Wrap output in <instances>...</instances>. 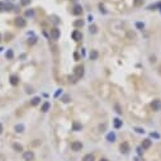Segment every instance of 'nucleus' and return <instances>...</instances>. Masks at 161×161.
Wrapping results in <instances>:
<instances>
[{
	"instance_id": "nucleus-1",
	"label": "nucleus",
	"mask_w": 161,
	"mask_h": 161,
	"mask_svg": "<svg viewBox=\"0 0 161 161\" xmlns=\"http://www.w3.org/2000/svg\"><path fill=\"white\" fill-rule=\"evenodd\" d=\"M74 75H75V79H81L82 75H84V66L82 65L76 66L75 70H74Z\"/></svg>"
},
{
	"instance_id": "nucleus-2",
	"label": "nucleus",
	"mask_w": 161,
	"mask_h": 161,
	"mask_svg": "<svg viewBox=\"0 0 161 161\" xmlns=\"http://www.w3.org/2000/svg\"><path fill=\"white\" fill-rule=\"evenodd\" d=\"M49 36H51L52 39H55V41H57L58 38H60L61 36V32L58 28H51V30H49Z\"/></svg>"
},
{
	"instance_id": "nucleus-3",
	"label": "nucleus",
	"mask_w": 161,
	"mask_h": 161,
	"mask_svg": "<svg viewBox=\"0 0 161 161\" xmlns=\"http://www.w3.org/2000/svg\"><path fill=\"white\" fill-rule=\"evenodd\" d=\"M82 148V143L80 141H74L72 143H71V150L75 151V152H77V151H81Z\"/></svg>"
},
{
	"instance_id": "nucleus-4",
	"label": "nucleus",
	"mask_w": 161,
	"mask_h": 161,
	"mask_svg": "<svg viewBox=\"0 0 161 161\" xmlns=\"http://www.w3.org/2000/svg\"><path fill=\"white\" fill-rule=\"evenodd\" d=\"M151 108H152V110H155V112H159V110L161 109V100H159V99L152 100V103H151Z\"/></svg>"
},
{
	"instance_id": "nucleus-5",
	"label": "nucleus",
	"mask_w": 161,
	"mask_h": 161,
	"mask_svg": "<svg viewBox=\"0 0 161 161\" xmlns=\"http://www.w3.org/2000/svg\"><path fill=\"white\" fill-rule=\"evenodd\" d=\"M23 157L26 161H32L33 159H34V155H33L32 151H24L23 152Z\"/></svg>"
},
{
	"instance_id": "nucleus-6",
	"label": "nucleus",
	"mask_w": 161,
	"mask_h": 161,
	"mask_svg": "<svg viewBox=\"0 0 161 161\" xmlns=\"http://www.w3.org/2000/svg\"><path fill=\"white\" fill-rule=\"evenodd\" d=\"M15 26H17V27H26L27 26V22H26L24 18L18 17L17 19H15Z\"/></svg>"
},
{
	"instance_id": "nucleus-7",
	"label": "nucleus",
	"mask_w": 161,
	"mask_h": 161,
	"mask_svg": "<svg viewBox=\"0 0 161 161\" xmlns=\"http://www.w3.org/2000/svg\"><path fill=\"white\" fill-rule=\"evenodd\" d=\"M119 148H120V152L127 154L129 151V143H128V142H122L120 146H119Z\"/></svg>"
},
{
	"instance_id": "nucleus-8",
	"label": "nucleus",
	"mask_w": 161,
	"mask_h": 161,
	"mask_svg": "<svg viewBox=\"0 0 161 161\" xmlns=\"http://www.w3.org/2000/svg\"><path fill=\"white\" fill-rule=\"evenodd\" d=\"M71 37H72V39H75V41H80V39L82 38V34H81V32L80 30H74L72 32V34H71Z\"/></svg>"
},
{
	"instance_id": "nucleus-9",
	"label": "nucleus",
	"mask_w": 161,
	"mask_h": 161,
	"mask_svg": "<svg viewBox=\"0 0 161 161\" xmlns=\"http://www.w3.org/2000/svg\"><path fill=\"white\" fill-rule=\"evenodd\" d=\"M72 14L74 15H81L82 14V8H81V5H75L72 9Z\"/></svg>"
},
{
	"instance_id": "nucleus-10",
	"label": "nucleus",
	"mask_w": 161,
	"mask_h": 161,
	"mask_svg": "<svg viewBox=\"0 0 161 161\" xmlns=\"http://www.w3.org/2000/svg\"><path fill=\"white\" fill-rule=\"evenodd\" d=\"M151 145H152V141L148 140V138H146V140L142 141V148H143V150H147V148H150Z\"/></svg>"
},
{
	"instance_id": "nucleus-11",
	"label": "nucleus",
	"mask_w": 161,
	"mask_h": 161,
	"mask_svg": "<svg viewBox=\"0 0 161 161\" xmlns=\"http://www.w3.org/2000/svg\"><path fill=\"white\" fill-rule=\"evenodd\" d=\"M49 108H51V104H49L48 101H45L43 105H42V108H41V110H42L43 113H46V112H48V110H49Z\"/></svg>"
},
{
	"instance_id": "nucleus-12",
	"label": "nucleus",
	"mask_w": 161,
	"mask_h": 161,
	"mask_svg": "<svg viewBox=\"0 0 161 161\" xmlns=\"http://www.w3.org/2000/svg\"><path fill=\"white\" fill-rule=\"evenodd\" d=\"M18 80H19V79H18V76L11 75V76H10V79H9V81H10V84H11V85H18V82H19Z\"/></svg>"
},
{
	"instance_id": "nucleus-13",
	"label": "nucleus",
	"mask_w": 161,
	"mask_h": 161,
	"mask_svg": "<svg viewBox=\"0 0 161 161\" xmlns=\"http://www.w3.org/2000/svg\"><path fill=\"white\" fill-rule=\"evenodd\" d=\"M82 161H95V157L93 154H88L84 156V159H82Z\"/></svg>"
},
{
	"instance_id": "nucleus-14",
	"label": "nucleus",
	"mask_w": 161,
	"mask_h": 161,
	"mask_svg": "<svg viewBox=\"0 0 161 161\" xmlns=\"http://www.w3.org/2000/svg\"><path fill=\"white\" fill-rule=\"evenodd\" d=\"M39 101H41V98H39V97H36V98L32 99V101H30V105H32V107H36V105L39 104Z\"/></svg>"
},
{
	"instance_id": "nucleus-15",
	"label": "nucleus",
	"mask_w": 161,
	"mask_h": 161,
	"mask_svg": "<svg viewBox=\"0 0 161 161\" xmlns=\"http://www.w3.org/2000/svg\"><path fill=\"white\" fill-rule=\"evenodd\" d=\"M72 127H74L75 131H80V129H81V124H80L79 122H74L72 123Z\"/></svg>"
},
{
	"instance_id": "nucleus-16",
	"label": "nucleus",
	"mask_w": 161,
	"mask_h": 161,
	"mask_svg": "<svg viewBox=\"0 0 161 161\" xmlns=\"http://www.w3.org/2000/svg\"><path fill=\"white\" fill-rule=\"evenodd\" d=\"M114 126H116V128H119V127H122V120L116 118L114 119Z\"/></svg>"
},
{
	"instance_id": "nucleus-17",
	"label": "nucleus",
	"mask_w": 161,
	"mask_h": 161,
	"mask_svg": "<svg viewBox=\"0 0 161 161\" xmlns=\"http://www.w3.org/2000/svg\"><path fill=\"white\" fill-rule=\"evenodd\" d=\"M107 138H108V141H109V142H114V141H116V135H114V133H109Z\"/></svg>"
},
{
	"instance_id": "nucleus-18",
	"label": "nucleus",
	"mask_w": 161,
	"mask_h": 161,
	"mask_svg": "<svg viewBox=\"0 0 161 161\" xmlns=\"http://www.w3.org/2000/svg\"><path fill=\"white\" fill-rule=\"evenodd\" d=\"M90 58L91 60H97L98 58V52L97 51H91L90 52Z\"/></svg>"
},
{
	"instance_id": "nucleus-19",
	"label": "nucleus",
	"mask_w": 161,
	"mask_h": 161,
	"mask_svg": "<svg viewBox=\"0 0 161 161\" xmlns=\"http://www.w3.org/2000/svg\"><path fill=\"white\" fill-rule=\"evenodd\" d=\"M15 131L17 132H23L24 131V126L23 124H17L15 126Z\"/></svg>"
},
{
	"instance_id": "nucleus-20",
	"label": "nucleus",
	"mask_w": 161,
	"mask_h": 161,
	"mask_svg": "<svg viewBox=\"0 0 161 161\" xmlns=\"http://www.w3.org/2000/svg\"><path fill=\"white\" fill-rule=\"evenodd\" d=\"M82 26H84V22H82V20L74 22V27H82Z\"/></svg>"
},
{
	"instance_id": "nucleus-21",
	"label": "nucleus",
	"mask_w": 161,
	"mask_h": 161,
	"mask_svg": "<svg viewBox=\"0 0 161 161\" xmlns=\"http://www.w3.org/2000/svg\"><path fill=\"white\" fill-rule=\"evenodd\" d=\"M142 4H143V0H135V1H133V5H135V7H141Z\"/></svg>"
},
{
	"instance_id": "nucleus-22",
	"label": "nucleus",
	"mask_w": 161,
	"mask_h": 161,
	"mask_svg": "<svg viewBox=\"0 0 161 161\" xmlns=\"http://www.w3.org/2000/svg\"><path fill=\"white\" fill-rule=\"evenodd\" d=\"M13 147H14L17 151H18V152H20V151H23V147H22L20 145H18V143H14V145H13Z\"/></svg>"
},
{
	"instance_id": "nucleus-23",
	"label": "nucleus",
	"mask_w": 161,
	"mask_h": 161,
	"mask_svg": "<svg viewBox=\"0 0 161 161\" xmlns=\"http://www.w3.org/2000/svg\"><path fill=\"white\" fill-rule=\"evenodd\" d=\"M30 3V0H20V5L22 7H26V5H28Z\"/></svg>"
},
{
	"instance_id": "nucleus-24",
	"label": "nucleus",
	"mask_w": 161,
	"mask_h": 161,
	"mask_svg": "<svg viewBox=\"0 0 161 161\" xmlns=\"http://www.w3.org/2000/svg\"><path fill=\"white\" fill-rule=\"evenodd\" d=\"M13 56H14V55H13V51H11V49H9V51L7 52V57H8V58H13Z\"/></svg>"
},
{
	"instance_id": "nucleus-25",
	"label": "nucleus",
	"mask_w": 161,
	"mask_h": 161,
	"mask_svg": "<svg viewBox=\"0 0 161 161\" xmlns=\"http://www.w3.org/2000/svg\"><path fill=\"white\" fill-rule=\"evenodd\" d=\"M99 128H100V132H104V129L107 128V124H105V123H103V126L100 124V127H99Z\"/></svg>"
},
{
	"instance_id": "nucleus-26",
	"label": "nucleus",
	"mask_w": 161,
	"mask_h": 161,
	"mask_svg": "<svg viewBox=\"0 0 161 161\" xmlns=\"http://www.w3.org/2000/svg\"><path fill=\"white\" fill-rule=\"evenodd\" d=\"M90 32H91V33H97V27H95V26L90 27Z\"/></svg>"
},
{
	"instance_id": "nucleus-27",
	"label": "nucleus",
	"mask_w": 161,
	"mask_h": 161,
	"mask_svg": "<svg viewBox=\"0 0 161 161\" xmlns=\"http://www.w3.org/2000/svg\"><path fill=\"white\" fill-rule=\"evenodd\" d=\"M136 26H137V28H140V29H142V28H143V23H137V24H136Z\"/></svg>"
},
{
	"instance_id": "nucleus-28",
	"label": "nucleus",
	"mask_w": 161,
	"mask_h": 161,
	"mask_svg": "<svg viewBox=\"0 0 161 161\" xmlns=\"http://www.w3.org/2000/svg\"><path fill=\"white\" fill-rule=\"evenodd\" d=\"M4 7H5V4H4V3H0V11H1V10H4Z\"/></svg>"
},
{
	"instance_id": "nucleus-29",
	"label": "nucleus",
	"mask_w": 161,
	"mask_h": 161,
	"mask_svg": "<svg viewBox=\"0 0 161 161\" xmlns=\"http://www.w3.org/2000/svg\"><path fill=\"white\" fill-rule=\"evenodd\" d=\"M64 101H65V103H67V101H69V97H67V95H66V97H64Z\"/></svg>"
},
{
	"instance_id": "nucleus-30",
	"label": "nucleus",
	"mask_w": 161,
	"mask_h": 161,
	"mask_svg": "<svg viewBox=\"0 0 161 161\" xmlns=\"http://www.w3.org/2000/svg\"><path fill=\"white\" fill-rule=\"evenodd\" d=\"M136 131H137L138 133H143V129H141V128H136Z\"/></svg>"
},
{
	"instance_id": "nucleus-31",
	"label": "nucleus",
	"mask_w": 161,
	"mask_h": 161,
	"mask_svg": "<svg viewBox=\"0 0 161 161\" xmlns=\"http://www.w3.org/2000/svg\"><path fill=\"white\" fill-rule=\"evenodd\" d=\"M1 132H3V126L0 124V133H1Z\"/></svg>"
},
{
	"instance_id": "nucleus-32",
	"label": "nucleus",
	"mask_w": 161,
	"mask_h": 161,
	"mask_svg": "<svg viewBox=\"0 0 161 161\" xmlns=\"http://www.w3.org/2000/svg\"><path fill=\"white\" fill-rule=\"evenodd\" d=\"M100 161H108L107 159H100Z\"/></svg>"
},
{
	"instance_id": "nucleus-33",
	"label": "nucleus",
	"mask_w": 161,
	"mask_h": 161,
	"mask_svg": "<svg viewBox=\"0 0 161 161\" xmlns=\"http://www.w3.org/2000/svg\"><path fill=\"white\" fill-rule=\"evenodd\" d=\"M0 41H1V36H0Z\"/></svg>"
}]
</instances>
